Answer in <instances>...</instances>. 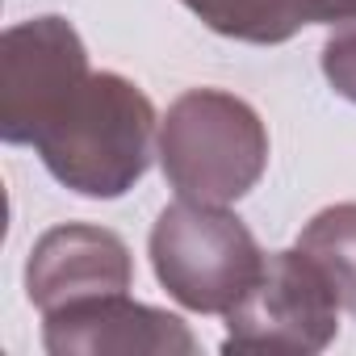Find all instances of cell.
<instances>
[{
	"label": "cell",
	"instance_id": "8",
	"mask_svg": "<svg viewBox=\"0 0 356 356\" xmlns=\"http://www.w3.org/2000/svg\"><path fill=\"white\" fill-rule=\"evenodd\" d=\"M181 5L202 17L214 34L252 42V47H277L289 42L306 17V0H181Z\"/></svg>",
	"mask_w": 356,
	"mask_h": 356
},
{
	"label": "cell",
	"instance_id": "5",
	"mask_svg": "<svg viewBox=\"0 0 356 356\" xmlns=\"http://www.w3.org/2000/svg\"><path fill=\"white\" fill-rule=\"evenodd\" d=\"M88 51L59 13L17 22L0 38V138L30 147L51 109L88 76Z\"/></svg>",
	"mask_w": 356,
	"mask_h": 356
},
{
	"label": "cell",
	"instance_id": "4",
	"mask_svg": "<svg viewBox=\"0 0 356 356\" xmlns=\"http://www.w3.org/2000/svg\"><path fill=\"white\" fill-rule=\"evenodd\" d=\"M339 298L323 268L302 252L264 256L252 289L222 314V352H268V356H314L339 331Z\"/></svg>",
	"mask_w": 356,
	"mask_h": 356
},
{
	"label": "cell",
	"instance_id": "9",
	"mask_svg": "<svg viewBox=\"0 0 356 356\" xmlns=\"http://www.w3.org/2000/svg\"><path fill=\"white\" fill-rule=\"evenodd\" d=\"M298 248L323 268L339 306L356 318V202H339V206L318 210L302 227Z\"/></svg>",
	"mask_w": 356,
	"mask_h": 356
},
{
	"label": "cell",
	"instance_id": "11",
	"mask_svg": "<svg viewBox=\"0 0 356 356\" xmlns=\"http://www.w3.org/2000/svg\"><path fill=\"white\" fill-rule=\"evenodd\" d=\"M310 26H343L356 22V0H306Z\"/></svg>",
	"mask_w": 356,
	"mask_h": 356
},
{
	"label": "cell",
	"instance_id": "3",
	"mask_svg": "<svg viewBox=\"0 0 356 356\" xmlns=\"http://www.w3.org/2000/svg\"><path fill=\"white\" fill-rule=\"evenodd\" d=\"M155 281L193 314H227L260 277L264 252L227 206L172 202L147 239Z\"/></svg>",
	"mask_w": 356,
	"mask_h": 356
},
{
	"label": "cell",
	"instance_id": "10",
	"mask_svg": "<svg viewBox=\"0 0 356 356\" xmlns=\"http://www.w3.org/2000/svg\"><path fill=\"white\" fill-rule=\"evenodd\" d=\"M323 76L335 88V97L356 105V22H343L323 42Z\"/></svg>",
	"mask_w": 356,
	"mask_h": 356
},
{
	"label": "cell",
	"instance_id": "7",
	"mask_svg": "<svg viewBox=\"0 0 356 356\" xmlns=\"http://www.w3.org/2000/svg\"><path fill=\"white\" fill-rule=\"evenodd\" d=\"M130 281L134 260L122 235L88 222L51 227L26 260V293L42 314L101 293H126Z\"/></svg>",
	"mask_w": 356,
	"mask_h": 356
},
{
	"label": "cell",
	"instance_id": "2",
	"mask_svg": "<svg viewBox=\"0 0 356 356\" xmlns=\"http://www.w3.org/2000/svg\"><path fill=\"white\" fill-rule=\"evenodd\" d=\"M155 155L176 197L231 206L260 185L268 168V130L243 97L189 88L168 105Z\"/></svg>",
	"mask_w": 356,
	"mask_h": 356
},
{
	"label": "cell",
	"instance_id": "1",
	"mask_svg": "<svg viewBox=\"0 0 356 356\" xmlns=\"http://www.w3.org/2000/svg\"><path fill=\"white\" fill-rule=\"evenodd\" d=\"M155 143L151 97L118 72H88L30 138L55 181L92 202L126 197L147 176Z\"/></svg>",
	"mask_w": 356,
	"mask_h": 356
},
{
	"label": "cell",
	"instance_id": "6",
	"mask_svg": "<svg viewBox=\"0 0 356 356\" xmlns=\"http://www.w3.org/2000/svg\"><path fill=\"white\" fill-rule=\"evenodd\" d=\"M42 348L51 356H189L197 335L159 306L101 293L42 314Z\"/></svg>",
	"mask_w": 356,
	"mask_h": 356
}]
</instances>
